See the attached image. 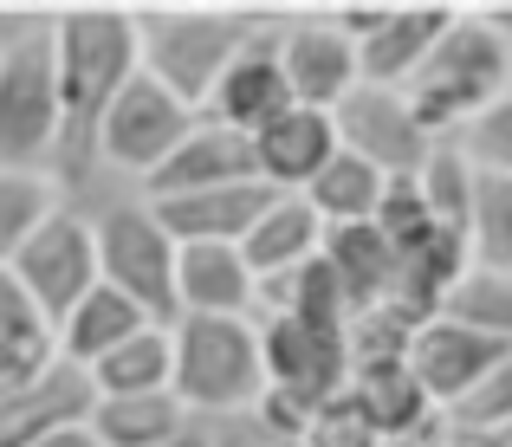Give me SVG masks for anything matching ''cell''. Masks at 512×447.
<instances>
[{
    "label": "cell",
    "instance_id": "15",
    "mask_svg": "<svg viewBox=\"0 0 512 447\" xmlns=\"http://www.w3.org/2000/svg\"><path fill=\"white\" fill-rule=\"evenodd\" d=\"M500 357H512V344L480 337V331H461V324H448V318H428L422 331L409 337V357L402 363H409V376L428 389V402L448 409V402L461 396V389H474Z\"/></svg>",
    "mask_w": 512,
    "mask_h": 447
},
{
    "label": "cell",
    "instance_id": "25",
    "mask_svg": "<svg viewBox=\"0 0 512 447\" xmlns=\"http://www.w3.org/2000/svg\"><path fill=\"white\" fill-rule=\"evenodd\" d=\"M52 357H59V350H52V324L33 311V298L0 273V396L33 383Z\"/></svg>",
    "mask_w": 512,
    "mask_h": 447
},
{
    "label": "cell",
    "instance_id": "28",
    "mask_svg": "<svg viewBox=\"0 0 512 447\" xmlns=\"http://www.w3.org/2000/svg\"><path fill=\"white\" fill-rule=\"evenodd\" d=\"M435 318L461 324V331H480V337H500L512 344V273H487V266H467L448 292H441V311Z\"/></svg>",
    "mask_w": 512,
    "mask_h": 447
},
{
    "label": "cell",
    "instance_id": "42",
    "mask_svg": "<svg viewBox=\"0 0 512 447\" xmlns=\"http://www.w3.org/2000/svg\"><path fill=\"white\" fill-rule=\"evenodd\" d=\"M376 447H441V435H422V441H376Z\"/></svg>",
    "mask_w": 512,
    "mask_h": 447
},
{
    "label": "cell",
    "instance_id": "31",
    "mask_svg": "<svg viewBox=\"0 0 512 447\" xmlns=\"http://www.w3.org/2000/svg\"><path fill=\"white\" fill-rule=\"evenodd\" d=\"M506 422H512V357H500L474 389H461V396L441 409V441H480Z\"/></svg>",
    "mask_w": 512,
    "mask_h": 447
},
{
    "label": "cell",
    "instance_id": "2",
    "mask_svg": "<svg viewBox=\"0 0 512 447\" xmlns=\"http://www.w3.org/2000/svg\"><path fill=\"white\" fill-rule=\"evenodd\" d=\"M130 33L137 72L201 117L221 72L253 46V7H130Z\"/></svg>",
    "mask_w": 512,
    "mask_h": 447
},
{
    "label": "cell",
    "instance_id": "38",
    "mask_svg": "<svg viewBox=\"0 0 512 447\" xmlns=\"http://www.w3.org/2000/svg\"><path fill=\"white\" fill-rule=\"evenodd\" d=\"M474 20L487 26L500 46H512V7H500V0H487V7H474Z\"/></svg>",
    "mask_w": 512,
    "mask_h": 447
},
{
    "label": "cell",
    "instance_id": "22",
    "mask_svg": "<svg viewBox=\"0 0 512 447\" xmlns=\"http://www.w3.org/2000/svg\"><path fill=\"white\" fill-rule=\"evenodd\" d=\"M318 260L331 266V279H338L350 318H357V311H370V305H383L389 279H396V247H389V240L376 234L370 221H357V227H325V240H318Z\"/></svg>",
    "mask_w": 512,
    "mask_h": 447
},
{
    "label": "cell",
    "instance_id": "23",
    "mask_svg": "<svg viewBox=\"0 0 512 447\" xmlns=\"http://www.w3.org/2000/svg\"><path fill=\"white\" fill-rule=\"evenodd\" d=\"M143 324H150V318H143L130 298H117L111 286H91L59 324H52V350H59L65 363H78V370H91V363L111 357L124 337H137Z\"/></svg>",
    "mask_w": 512,
    "mask_h": 447
},
{
    "label": "cell",
    "instance_id": "20",
    "mask_svg": "<svg viewBox=\"0 0 512 447\" xmlns=\"http://www.w3.org/2000/svg\"><path fill=\"white\" fill-rule=\"evenodd\" d=\"M175 318H253V273L234 247H175Z\"/></svg>",
    "mask_w": 512,
    "mask_h": 447
},
{
    "label": "cell",
    "instance_id": "4",
    "mask_svg": "<svg viewBox=\"0 0 512 447\" xmlns=\"http://www.w3.org/2000/svg\"><path fill=\"white\" fill-rule=\"evenodd\" d=\"M506 91V46L474 20V7H454L448 33L428 46V59L415 65V78L402 85L415 124L428 137H454L474 111H487Z\"/></svg>",
    "mask_w": 512,
    "mask_h": 447
},
{
    "label": "cell",
    "instance_id": "13",
    "mask_svg": "<svg viewBox=\"0 0 512 447\" xmlns=\"http://www.w3.org/2000/svg\"><path fill=\"white\" fill-rule=\"evenodd\" d=\"M234 182H260L253 175V143L240 130L214 124V117H195L188 137L156 162V175L137 188L143 201H175V195H201V188H234Z\"/></svg>",
    "mask_w": 512,
    "mask_h": 447
},
{
    "label": "cell",
    "instance_id": "44",
    "mask_svg": "<svg viewBox=\"0 0 512 447\" xmlns=\"http://www.w3.org/2000/svg\"><path fill=\"white\" fill-rule=\"evenodd\" d=\"M441 447H461V441H441Z\"/></svg>",
    "mask_w": 512,
    "mask_h": 447
},
{
    "label": "cell",
    "instance_id": "18",
    "mask_svg": "<svg viewBox=\"0 0 512 447\" xmlns=\"http://www.w3.org/2000/svg\"><path fill=\"white\" fill-rule=\"evenodd\" d=\"M344 396H350V409L370 422L376 441H422V435H441V409L428 402V389L409 376V363H370V370H350Z\"/></svg>",
    "mask_w": 512,
    "mask_h": 447
},
{
    "label": "cell",
    "instance_id": "9",
    "mask_svg": "<svg viewBox=\"0 0 512 447\" xmlns=\"http://www.w3.org/2000/svg\"><path fill=\"white\" fill-rule=\"evenodd\" d=\"M331 137H338L344 156L370 162L383 182H396V175H415L428 162V149L441 137H428L422 124H415L409 98L389 85H350L338 104H331Z\"/></svg>",
    "mask_w": 512,
    "mask_h": 447
},
{
    "label": "cell",
    "instance_id": "5",
    "mask_svg": "<svg viewBox=\"0 0 512 447\" xmlns=\"http://www.w3.org/2000/svg\"><path fill=\"white\" fill-rule=\"evenodd\" d=\"M91 247H98V286L130 298L150 324H175V240L150 214V201H104L91 214Z\"/></svg>",
    "mask_w": 512,
    "mask_h": 447
},
{
    "label": "cell",
    "instance_id": "19",
    "mask_svg": "<svg viewBox=\"0 0 512 447\" xmlns=\"http://www.w3.org/2000/svg\"><path fill=\"white\" fill-rule=\"evenodd\" d=\"M448 20H454V7H441V0H422V7H396V0H389L383 26L357 46V85L402 91L415 78V65L428 59V46L448 33Z\"/></svg>",
    "mask_w": 512,
    "mask_h": 447
},
{
    "label": "cell",
    "instance_id": "40",
    "mask_svg": "<svg viewBox=\"0 0 512 447\" xmlns=\"http://www.w3.org/2000/svg\"><path fill=\"white\" fill-rule=\"evenodd\" d=\"M169 447H208V428H201V422H188V428H182V435H175Z\"/></svg>",
    "mask_w": 512,
    "mask_h": 447
},
{
    "label": "cell",
    "instance_id": "34",
    "mask_svg": "<svg viewBox=\"0 0 512 447\" xmlns=\"http://www.w3.org/2000/svg\"><path fill=\"white\" fill-rule=\"evenodd\" d=\"M409 324L396 318V311H383V305H370V311H357V318H344V357H350V370H370V363H402L409 357Z\"/></svg>",
    "mask_w": 512,
    "mask_h": 447
},
{
    "label": "cell",
    "instance_id": "41",
    "mask_svg": "<svg viewBox=\"0 0 512 447\" xmlns=\"http://www.w3.org/2000/svg\"><path fill=\"white\" fill-rule=\"evenodd\" d=\"M461 447H512V422L493 428V435H480V441H461Z\"/></svg>",
    "mask_w": 512,
    "mask_h": 447
},
{
    "label": "cell",
    "instance_id": "11",
    "mask_svg": "<svg viewBox=\"0 0 512 447\" xmlns=\"http://www.w3.org/2000/svg\"><path fill=\"white\" fill-rule=\"evenodd\" d=\"M273 59L286 72L292 104H305V111H331L357 85V46L325 20V7H279Z\"/></svg>",
    "mask_w": 512,
    "mask_h": 447
},
{
    "label": "cell",
    "instance_id": "6",
    "mask_svg": "<svg viewBox=\"0 0 512 447\" xmlns=\"http://www.w3.org/2000/svg\"><path fill=\"white\" fill-rule=\"evenodd\" d=\"M59 169V85H52V20L0 52V175ZM59 182V175H52Z\"/></svg>",
    "mask_w": 512,
    "mask_h": 447
},
{
    "label": "cell",
    "instance_id": "37",
    "mask_svg": "<svg viewBox=\"0 0 512 447\" xmlns=\"http://www.w3.org/2000/svg\"><path fill=\"white\" fill-rule=\"evenodd\" d=\"M201 428H208V447H292V441L266 435L253 415H221V422H201Z\"/></svg>",
    "mask_w": 512,
    "mask_h": 447
},
{
    "label": "cell",
    "instance_id": "35",
    "mask_svg": "<svg viewBox=\"0 0 512 447\" xmlns=\"http://www.w3.org/2000/svg\"><path fill=\"white\" fill-rule=\"evenodd\" d=\"M370 227L389 240L396 253H409L415 240L428 234V208H422V195H415V175H396V182H383V195H376V214H370Z\"/></svg>",
    "mask_w": 512,
    "mask_h": 447
},
{
    "label": "cell",
    "instance_id": "30",
    "mask_svg": "<svg viewBox=\"0 0 512 447\" xmlns=\"http://www.w3.org/2000/svg\"><path fill=\"white\" fill-rule=\"evenodd\" d=\"M415 195H422L435 227H467V201H474V162L454 149V137H441L428 149V162L415 169Z\"/></svg>",
    "mask_w": 512,
    "mask_h": 447
},
{
    "label": "cell",
    "instance_id": "33",
    "mask_svg": "<svg viewBox=\"0 0 512 447\" xmlns=\"http://www.w3.org/2000/svg\"><path fill=\"white\" fill-rule=\"evenodd\" d=\"M454 149L474 162V175H512V91L474 111L461 130H454Z\"/></svg>",
    "mask_w": 512,
    "mask_h": 447
},
{
    "label": "cell",
    "instance_id": "12",
    "mask_svg": "<svg viewBox=\"0 0 512 447\" xmlns=\"http://www.w3.org/2000/svg\"><path fill=\"white\" fill-rule=\"evenodd\" d=\"M273 33H279V7H260L253 13V46L221 72V85L208 91V111L201 117H214V124L253 137V130H266L279 111H292L286 72H279V59H273Z\"/></svg>",
    "mask_w": 512,
    "mask_h": 447
},
{
    "label": "cell",
    "instance_id": "3",
    "mask_svg": "<svg viewBox=\"0 0 512 447\" xmlns=\"http://www.w3.org/2000/svg\"><path fill=\"white\" fill-rule=\"evenodd\" d=\"M266 389L253 318H175L169 324V396L188 422L247 415Z\"/></svg>",
    "mask_w": 512,
    "mask_h": 447
},
{
    "label": "cell",
    "instance_id": "29",
    "mask_svg": "<svg viewBox=\"0 0 512 447\" xmlns=\"http://www.w3.org/2000/svg\"><path fill=\"white\" fill-rule=\"evenodd\" d=\"M467 260L487 273H512V175H474L467 201Z\"/></svg>",
    "mask_w": 512,
    "mask_h": 447
},
{
    "label": "cell",
    "instance_id": "8",
    "mask_svg": "<svg viewBox=\"0 0 512 447\" xmlns=\"http://www.w3.org/2000/svg\"><path fill=\"white\" fill-rule=\"evenodd\" d=\"M188 124H195V111L175 104L163 85H150V78L137 72L111 104H104V117H98V137H91V175L111 169V175H130V182L143 188L156 175V162L188 137Z\"/></svg>",
    "mask_w": 512,
    "mask_h": 447
},
{
    "label": "cell",
    "instance_id": "10",
    "mask_svg": "<svg viewBox=\"0 0 512 447\" xmlns=\"http://www.w3.org/2000/svg\"><path fill=\"white\" fill-rule=\"evenodd\" d=\"M260 331V370L266 389H286L299 402H331L350 383L344 357V324H312V318H253Z\"/></svg>",
    "mask_w": 512,
    "mask_h": 447
},
{
    "label": "cell",
    "instance_id": "36",
    "mask_svg": "<svg viewBox=\"0 0 512 447\" xmlns=\"http://www.w3.org/2000/svg\"><path fill=\"white\" fill-rule=\"evenodd\" d=\"M299 447H376V435H370V422L350 409V396H331V402H318V409H312Z\"/></svg>",
    "mask_w": 512,
    "mask_h": 447
},
{
    "label": "cell",
    "instance_id": "32",
    "mask_svg": "<svg viewBox=\"0 0 512 447\" xmlns=\"http://www.w3.org/2000/svg\"><path fill=\"white\" fill-rule=\"evenodd\" d=\"M65 201V188L52 175H0V273L7 260L33 240V227Z\"/></svg>",
    "mask_w": 512,
    "mask_h": 447
},
{
    "label": "cell",
    "instance_id": "26",
    "mask_svg": "<svg viewBox=\"0 0 512 447\" xmlns=\"http://www.w3.org/2000/svg\"><path fill=\"white\" fill-rule=\"evenodd\" d=\"M376 195H383V175H376L370 162L344 156V149L299 188V201H305V208H312L325 227H357V221H370V214H376Z\"/></svg>",
    "mask_w": 512,
    "mask_h": 447
},
{
    "label": "cell",
    "instance_id": "14",
    "mask_svg": "<svg viewBox=\"0 0 512 447\" xmlns=\"http://www.w3.org/2000/svg\"><path fill=\"white\" fill-rule=\"evenodd\" d=\"M98 409V389L78 363L52 357L33 383H20L13 396H0V447H33L59 428H85Z\"/></svg>",
    "mask_w": 512,
    "mask_h": 447
},
{
    "label": "cell",
    "instance_id": "17",
    "mask_svg": "<svg viewBox=\"0 0 512 447\" xmlns=\"http://www.w3.org/2000/svg\"><path fill=\"white\" fill-rule=\"evenodd\" d=\"M253 175H260L266 188H279V195H299L305 182H312L318 169H325L331 156H338V137H331V111H305V104H292V111H279L266 130H253Z\"/></svg>",
    "mask_w": 512,
    "mask_h": 447
},
{
    "label": "cell",
    "instance_id": "1",
    "mask_svg": "<svg viewBox=\"0 0 512 447\" xmlns=\"http://www.w3.org/2000/svg\"><path fill=\"white\" fill-rule=\"evenodd\" d=\"M137 78L130 7H52V85H59V188L91 182V137L117 91Z\"/></svg>",
    "mask_w": 512,
    "mask_h": 447
},
{
    "label": "cell",
    "instance_id": "39",
    "mask_svg": "<svg viewBox=\"0 0 512 447\" xmlns=\"http://www.w3.org/2000/svg\"><path fill=\"white\" fill-rule=\"evenodd\" d=\"M33 447H98V441H91V428H59V435H46Z\"/></svg>",
    "mask_w": 512,
    "mask_h": 447
},
{
    "label": "cell",
    "instance_id": "27",
    "mask_svg": "<svg viewBox=\"0 0 512 447\" xmlns=\"http://www.w3.org/2000/svg\"><path fill=\"white\" fill-rule=\"evenodd\" d=\"M85 376L98 396H156V389H169V324H143L137 337H124Z\"/></svg>",
    "mask_w": 512,
    "mask_h": 447
},
{
    "label": "cell",
    "instance_id": "16",
    "mask_svg": "<svg viewBox=\"0 0 512 447\" xmlns=\"http://www.w3.org/2000/svg\"><path fill=\"white\" fill-rule=\"evenodd\" d=\"M279 188L266 182H234V188H201V195H175V201H150V214L163 221V234L175 247H240L260 208Z\"/></svg>",
    "mask_w": 512,
    "mask_h": 447
},
{
    "label": "cell",
    "instance_id": "24",
    "mask_svg": "<svg viewBox=\"0 0 512 447\" xmlns=\"http://www.w3.org/2000/svg\"><path fill=\"white\" fill-rule=\"evenodd\" d=\"M85 428L98 447H169L188 428V409L169 389H156V396H98Z\"/></svg>",
    "mask_w": 512,
    "mask_h": 447
},
{
    "label": "cell",
    "instance_id": "7",
    "mask_svg": "<svg viewBox=\"0 0 512 447\" xmlns=\"http://www.w3.org/2000/svg\"><path fill=\"white\" fill-rule=\"evenodd\" d=\"M7 279L33 298V311L46 324H59L91 286H98V247H91V214L78 201H59L46 221L33 227L20 253L7 260Z\"/></svg>",
    "mask_w": 512,
    "mask_h": 447
},
{
    "label": "cell",
    "instance_id": "43",
    "mask_svg": "<svg viewBox=\"0 0 512 447\" xmlns=\"http://www.w3.org/2000/svg\"><path fill=\"white\" fill-rule=\"evenodd\" d=\"M506 91H512V46H506Z\"/></svg>",
    "mask_w": 512,
    "mask_h": 447
},
{
    "label": "cell",
    "instance_id": "21",
    "mask_svg": "<svg viewBox=\"0 0 512 447\" xmlns=\"http://www.w3.org/2000/svg\"><path fill=\"white\" fill-rule=\"evenodd\" d=\"M318 240H325V221H318L299 195H273L260 208V221L240 234L234 253H240V266H247L253 279H273V273H292V266L312 260Z\"/></svg>",
    "mask_w": 512,
    "mask_h": 447
}]
</instances>
